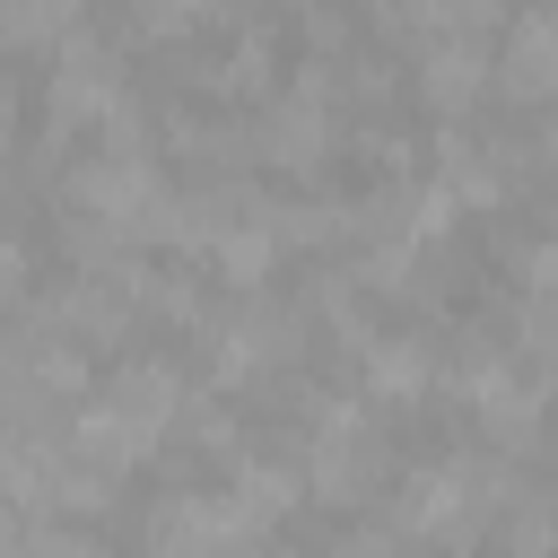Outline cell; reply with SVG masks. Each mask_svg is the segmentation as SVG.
I'll return each mask as SVG.
<instances>
[{"mask_svg": "<svg viewBox=\"0 0 558 558\" xmlns=\"http://www.w3.org/2000/svg\"><path fill=\"white\" fill-rule=\"evenodd\" d=\"M61 9H70V17H87V0H61Z\"/></svg>", "mask_w": 558, "mask_h": 558, "instance_id": "cell-20", "label": "cell"}, {"mask_svg": "<svg viewBox=\"0 0 558 558\" xmlns=\"http://www.w3.org/2000/svg\"><path fill=\"white\" fill-rule=\"evenodd\" d=\"M497 87H506L514 105H558V0H532V9L506 26Z\"/></svg>", "mask_w": 558, "mask_h": 558, "instance_id": "cell-6", "label": "cell"}, {"mask_svg": "<svg viewBox=\"0 0 558 558\" xmlns=\"http://www.w3.org/2000/svg\"><path fill=\"white\" fill-rule=\"evenodd\" d=\"M384 471H392V445H384V427L366 418V410H323L314 418V445H305V488L323 497V506H366L375 488H384Z\"/></svg>", "mask_w": 558, "mask_h": 558, "instance_id": "cell-2", "label": "cell"}, {"mask_svg": "<svg viewBox=\"0 0 558 558\" xmlns=\"http://www.w3.org/2000/svg\"><path fill=\"white\" fill-rule=\"evenodd\" d=\"M488 17H506V0H445V26H462V35H480Z\"/></svg>", "mask_w": 558, "mask_h": 558, "instance_id": "cell-18", "label": "cell"}, {"mask_svg": "<svg viewBox=\"0 0 558 558\" xmlns=\"http://www.w3.org/2000/svg\"><path fill=\"white\" fill-rule=\"evenodd\" d=\"M532 140H541V148H532V157H541V166H549V174H558V113H549V122H541V131H532Z\"/></svg>", "mask_w": 558, "mask_h": 558, "instance_id": "cell-19", "label": "cell"}, {"mask_svg": "<svg viewBox=\"0 0 558 558\" xmlns=\"http://www.w3.org/2000/svg\"><path fill=\"white\" fill-rule=\"evenodd\" d=\"M488 78H497V61H488V44H480V35L445 26V35H427V44H418V96H427L436 113L480 105V96H488Z\"/></svg>", "mask_w": 558, "mask_h": 558, "instance_id": "cell-7", "label": "cell"}, {"mask_svg": "<svg viewBox=\"0 0 558 558\" xmlns=\"http://www.w3.org/2000/svg\"><path fill=\"white\" fill-rule=\"evenodd\" d=\"M61 436H70V453H87V462H96V471H113V480H122V471H140V462L157 453V436H148L122 401H105V392H96V401H78V418H70Z\"/></svg>", "mask_w": 558, "mask_h": 558, "instance_id": "cell-8", "label": "cell"}, {"mask_svg": "<svg viewBox=\"0 0 558 558\" xmlns=\"http://www.w3.org/2000/svg\"><path fill=\"white\" fill-rule=\"evenodd\" d=\"M436 183H445L462 209H497V201H506V174H497V157H488V148H471L462 131H445V148H436Z\"/></svg>", "mask_w": 558, "mask_h": 558, "instance_id": "cell-11", "label": "cell"}, {"mask_svg": "<svg viewBox=\"0 0 558 558\" xmlns=\"http://www.w3.org/2000/svg\"><path fill=\"white\" fill-rule=\"evenodd\" d=\"M357 366H366V384H375L384 401H410V392L436 375V357H427V340H418V331H375V340L357 349Z\"/></svg>", "mask_w": 558, "mask_h": 558, "instance_id": "cell-10", "label": "cell"}, {"mask_svg": "<svg viewBox=\"0 0 558 558\" xmlns=\"http://www.w3.org/2000/svg\"><path fill=\"white\" fill-rule=\"evenodd\" d=\"M105 401H122L148 436H166V427H174V410H183V375H174L166 357H122V366L105 375Z\"/></svg>", "mask_w": 558, "mask_h": 558, "instance_id": "cell-9", "label": "cell"}, {"mask_svg": "<svg viewBox=\"0 0 558 558\" xmlns=\"http://www.w3.org/2000/svg\"><path fill=\"white\" fill-rule=\"evenodd\" d=\"M279 244H288V235L270 227V209H253L244 227H227V235H218V253H209V270H227V279H244V288H253V279H262V270L279 262Z\"/></svg>", "mask_w": 558, "mask_h": 558, "instance_id": "cell-12", "label": "cell"}, {"mask_svg": "<svg viewBox=\"0 0 558 558\" xmlns=\"http://www.w3.org/2000/svg\"><path fill=\"white\" fill-rule=\"evenodd\" d=\"M296 357V314L279 296H244L209 323V375L218 384H253V375H279Z\"/></svg>", "mask_w": 558, "mask_h": 558, "instance_id": "cell-3", "label": "cell"}, {"mask_svg": "<svg viewBox=\"0 0 558 558\" xmlns=\"http://www.w3.org/2000/svg\"><path fill=\"white\" fill-rule=\"evenodd\" d=\"M253 523H244V506L235 497H201V488H183V497H157V514H148V558H253Z\"/></svg>", "mask_w": 558, "mask_h": 558, "instance_id": "cell-4", "label": "cell"}, {"mask_svg": "<svg viewBox=\"0 0 558 558\" xmlns=\"http://www.w3.org/2000/svg\"><path fill=\"white\" fill-rule=\"evenodd\" d=\"M9 558H105V549H96L87 532H70V523H35V514H17Z\"/></svg>", "mask_w": 558, "mask_h": 558, "instance_id": "cell-14", "label": "cell"}, {"mask_svg": "<svg viewBox=\"0 0 558 558\" xmlns=\"http://www.w3.org/2000/svg\"><path fill=\"white\" fill-rule=\"evenodd\" d=\"M227 497H235V506H244V523H253V532H270V523H279V514H288V506H296V480H288V471H279V462H244V471H235V488H227Z\"/></svg>", "mask_w": 558, "mask_h": 558, "instance_id": "cell-13", "label": "cell"}, {"mask_svg": "<svg viewBox=\"0 0 558 558\" xmlns=\"http://www.w3.org/2000/svg\"><path fill=\"white\" fill-rule=\"evenodd\" d=\"M410 541H418V532H384V523H366V532L349 541V558H410Z\"/></svg>", "mask_w": 558, "mask_h": 558, "instance_id": "cell-17", "label": "cell"}, {"mask_svg": "<svg viewBox=\"0 0 558 558\" xmlns=\"http://www.w3.org/2000/svg\"><path fill=\"white\" fill-rule=\"evenodd\" d=\"M323 148H331V70L314 61L270 113H262V157H279V166H323Z\"/></svg>", "mask_w": 558, "mask_h": 558, "instance_id": "cell-5", "label": "cell"}, {"mask_svg": "<svg viewBox=\"0 0 558 558\" xmlns=\"http://www.w3.org/2000/svg\"><path fill=\"white\" fill-rule=\"evenodd\" d=\"M497 506H506V480H497V462H471V453H445L401 480V532H418V541H471Z\"/></svg>", "mask_w": 558, "mask_h": 558, "instance_id": "cell-1", "label": "cell"}, {"mask_svg": "<svg viewBox=\"0 0 558 558\" xmlns=\"http://www.w3.org/2000/svg\"><path fill=\"white\" fill-rule=\"evenodd\" d=\"M140 9V35H183V26H201L218 0H131Z\"/></svg>", "mask_w": 558, "mask_h": 558, "instance_id": "cell-16", "label": "cell"}, {"mask_svg": "<svg viewBox=\"0 0 558 558\" xmlns=\"http://www.w3.org/2000/svg\"><path fill=\"white\" fill-rule=\"evenodd\" d=\"M262 70H270V35H262V26H253L235 52H218V61H209V78H218V87H235V96H244V87H262Z\"/></svg>", "mask_w": 558, "mask_h": 558, "instance_id": "cell-15", "label": "cell"}]
</instances>
